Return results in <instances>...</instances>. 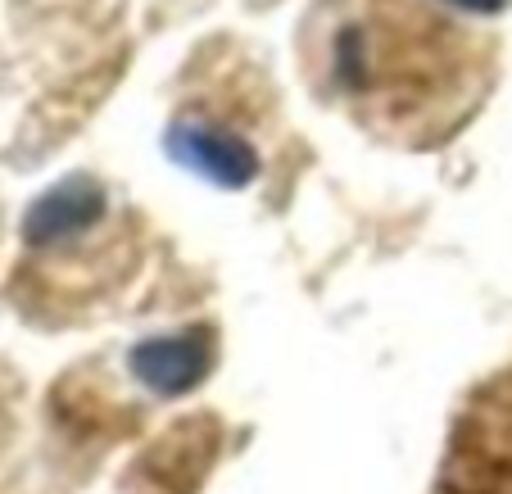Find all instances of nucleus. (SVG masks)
<instances>
[{
	"mask_svg": "<svg viewBox=\"0 0 512 494\" xmlns=\"http://www.w3.org/2000/svg\"><path fill=\"white\" fill-rule=\"evenodd\" d=\"M105 191H100L91 177H68V182L50 186L37 204L28 209L23 218V236L32 245H55V241H68V236L87 232L105 218Z\"/></svg>",
	"mask_w": 512,
	"mask_h": 494,
	"instance_id": "nucleus-3",
	"label": "nucleus"
},
{
	"mask_svg": "<svg viewBox=\"0 0 512 494\" xmlns=\"http://www.w3.org/2000/svg\"><path fill=\"white\" fill-rule=\"evenodd\" d=\"M164 146H168V155H173L177 164L195 168V173L209 177V182L223 186V191H241V186H250L254 173H259L254 146L250 141H241V136L223 132V127H204V123L182 118V123L168 127Z\"/></svg>",
	"mask_w": 512,
	"mask_h": 494,
	"instance_id": "nucleus-2",
	"label": "nucleus"
},
{
	"mask_svg": "<svg viewBox=\"0 0 512 494\" xmlns=\"http://www.w3.org/2000/svg\"><path fill=\"white\" fill-rule=\"evenodd\" d=\"M127 368L145 390L159 399L191 395L204 377L213 372V336L209 331H177V336H150L132 345Z\"/></svg>",
	"mask_w": 512,
	"mask_h": 494,
	"instance_id": "nucleus-1",
	"label": "nucleus"
},
{
	"mask_svg": "<svg viewBox=\"0 0 512 494\" xmlns=\"http://www.w3.org/2000/svg\"><path fill=\"white\" fill-rule=\"evenodd\" d=\"M445 5H454V10H463V14H503L508 10V0H445Z\"/></svg>",
	"mask_w": 512,
	"mask_h": 494,
	"instance_id": "nucleus-4",
	"label": "nucleus"
}]
</instances>
